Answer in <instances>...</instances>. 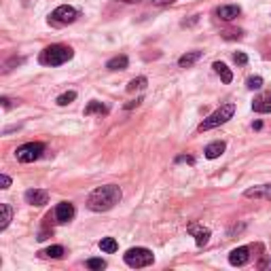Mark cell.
Masks as SVG:
<instances>
[{
  "mask_svg": "<svg viewBox=\"0 0 271 271\" xmlns=\"http://www.w3.org/2000/svg\"><path fill=\"white\" fill-rule=\"evenodd\" d=\"M47 202H49V193L43 189H30L26 191V203L30 205H45Z\"/></svg>",
  "mask_w": 271,
  "mask_h": 271,
  "instance_id": "9c48e42d",
  "label": "cell"
},
{
  "mask_svg": "<svg viewBox=\"0 0 271 271\" xmlns=\"http://www.w3.org/2000/svg\"><path fill=\"white\" fill-rule=\"evenodd\" d=\"M246 85H248V89H261V87H263V78L261 76H250L248 78V81H246Z\"/></svg>",
  "mask_w": 271,
  "mask_h": 271,
  "instance_id": "d4e9b609",
  "label": "cell"
},
{
  "mask_svg": "<svg viewBox=\"0 0 271 271\" xmlns=\"http://www.w3.org/2000/svg\"><path fill=\"white\" fill-rule=\"evenodd\" d=\"M108 113V108L102 104V102H89V104H87V108H85V115L89 117V115H106Z\"/></svg>",
  "mask_w": 271,
  "mask_h": 271,
  "instance_id": "ac0fdd59",
  "label": "cell"
},
{
  "mask_svg": "<svg viewBox=\"0 0 271 271\" xmlns=\"http://www.w3.org/2000/svg\"><path fill=\"white\" fill-rule=\"evenodd\" d=\"M202 55H203V51H189V53H185V55H182V58L178 60V66H180V68H191L195 62L202 60Z\"/></svg>",
  "mask_w": 271,
  "mask_h": 271,
  "instance_id": "2e32d148",
  "label": "cell"
},
{
  "mask_svg": "<svg viewBox=\"0 0 271 271\" xmlns=\"http://www.w3.org/2000/svg\"><path fill=\"white\" fill-rule=\"evenodd\" d=\"M212 68L216 70V74L222 78V83H227V85H229L231 81H233V74H231V70H229L222 62H214V64H212Z\"/></svg>",
  "mask_w": 271,
  "mask_h": 271,
  "instance_id": "e0dca14e",
  "label": "cell"
},
{
  "mask_svg": "<svg viewBox=\"0 0 271 271\" xmlns=\"http://www.w3.org/2000/svg\"><path fill=\"white\" fill-rule=\"evenodd\" d=\"M74 100H76V91H66V93H62L55 102H58L60 106H68V104H72Z\"/></svg>",
  "mask_w": 271,
  "mask_h": 271,
  "instance_id": "603a6c76",
  "label": "cell"
},
{
  "mask_svg": "<svg viewBox=\"0 0 271 271\" xmlns=\"http://www.w3.org/2000/svg\"><path fill=\"white\" fill-rule=\"evenodd\" d=\"M121 2H130V4H136V2H142V0H121Z\"/></svg>",
  "mask_w": 271,
  "mask_h": 271,
  "instance_id": "d6a6232c",
  "label": "cell"
},
{
  "mask_svg": "<svg viewBox=\"0 0 271 271\" xmlns=\"http://www.w3.org/2000/svg\"><path fill=\"white\" fill-rule=\"evenodd\" d=\"M252 110H254V113H261V115L271 113V91L257 95L254 102H252Z\"/></svg>",
  "mask_w": 271,
  "mask_h": 271,
  "instance_id": "30bf717a",
  "label": "cell"
},
{
  "mask_svg": "<svg viewBox=\"0 0 271 271\" xmlns=\"http://www.w3.org/2000/svg\"><path fill=\"white\" fill-rule=\"evenodd\" d=\"M269 265H271V261H269Z\"/></svg>",
  "mask_w": 271,
  "mask_h": 271,
  "instance_id": "836d02e7",
  "label": "cell"
},
{
  "mask_svg": "<svg viewBox=\"0 0 271 271\" xmlns=\"http://www.w3.org/2000/svg\"><path fill=\"white\" fill-rule=\"evenodd\" d=\"M78 17V11L74 6H68V4H62L58 6L51 15H49V23L53 28H64V26H70V23H74Z\"/></svg>",
  "mask_w": 271,
  "mask_h": 271,
  "instance_id": "5b68a950",
  "label": "cell"
},
{
  "mask_svg": "<svg viewBox=\"0 0 271 271\" xmlns=\"http://www.w3.org/2000/svg\"><path fill=\"white\" fill-rule=\"evenodd\" d=\"M225 38H229V41H235V38H242V30H225L220 32Z\"/></svg>",
  "mask_w": 271,
  "mask_h": 271,
  "instance_id": "484cf974",
  "label": "cell"
},
{
  "mask_svg": "<svg viewBox=\"0 0 271 271\" xmlns=\"http://www.w3.org/2000/svg\"><path fill=\"white\" fill-rule=\"evenodd\" d=\"M248 261H250V248L248 246H240V248L231 250V254H229V263L233 267H242Z\"/></svg>",
  "mask_w": 271,
  "mask_h": 271,
  "instance_id": "52a82bcc",
  "label": "cell"
},
{
  "mask_svg": "<svg viewBox=\"0 0 271 271\" xmlns=\"http://www.w3.org/2000/svg\"><path fill=\"white\" fill-rule=\"evenodd\" d=\"M43 153H45L43 142H28V144H23L15 150V157H17V161H21V163H32V161H36V159H41Z\"/></svg>",
  "mask_w": 271,
  "mask_h": 271,
  "instance_id": "8992f818",
  "label": "cell"
},
{
  "mask_svg": "<svg viewBox=\"0 0 271 271\" xmlns=\"http://www.w3.org/2000/svg\"><path fill=\"white\" fill-rule=\"evenodd\" d=\"M0 210H2V222H0V231H4L6 227H9V222L13 220V210L9 203H2L0 205Z\"/></svg>",
  "mask_w": 271,
  "mask_h": 271,
  "instance_id": "ffe728a7",
  "label": "cell"
},
{
  "mask_svg": "<svg viewBox=\"0 0 271 271\" xmlns=\"http://www.w3.org/2000/svg\"><path fill=\"white\" fill-rule=\"evenodd\" d=\"M153 2L161 6V4H172V2H176V0H153Z\"/></svg>",
  "mask_w": 271,
  "mask_h": 271,
  "instance_id": "1f68e13d",
  "label": "cell"
},
{
  "mask_svg": "<svg viewBox=\"0 0 271 271\" xmlns=\"http://www.w3.org/2000/svg\"><path fill=\"white\" fill-rule=\"evenodd\" d=\"M233 60H235V64H240V66H244V64H248V55H246V53H235V55H233Z\"/></svg>",
  "mask_w": 271,
  "mask_h": 271,
  "instance_id": "83f0119b",
  "label": "cell"
},
{
  "mask_svg": "<svg viewBox=\"0 0 271 271\" xmlns=\"http://www.w3.org/2000/svg\"><path fill=\"white\" fill-rule=\"evenodd\" d=\"M121 197H123V193L117 185L98 187L95 191H91L89 197H87V208L91 212H108L121 202Z\"/></svg>",
  "mask_w": 271,
  "mask_h": 271,
  "instance_id": "6da1fadb",
  "label": "cell"
},
{
  "mask_svg": "<svg viewBox=\"0 0 271 271\" xmlns=\"http://www.w3.org/2000/svg\"><path fill=\"white\" fill-rule=\"evenodd\" d=\"M85 265L89 267V269H100V271H102V269L106 267V261H104V259H89V261L85 263Z\"/></svg>",
  "mask_w": 271,
  "mask_h": 271,
  "instance_id": "cb8c5ba5",
  "label": "cell"
},
{
  "mask_svg": "<svg viewBox=\"0 0 271 271\" xmlns=\"http://www.w3.org/2000/svg\"><path fill=\"white\" fill-rule=\"evenodd\" d=\"M0 185H2V189H9L11 187V178L6 176V174H2V176H0Z\"/></svg>",
  "mask_w": 271,
  "mask_h": 271,
  "instance_id": "4dcf8cb0",
  "label": "cell"
},
{
  "mask_svg": "<svg viewBox=\"0 0 271 271\" xmlns=\"http://www.w3.org/2000/svg\"><path fill=\"white\" fill-rule=\"evenodd\" d=\"M127 66H130V60H127V55H117V58H113V60L106 62V68L110 70V72H117V70H125Z\"/></svg>",
  "mask_w": 271,
  "mask_h": 271,
  "instance_id": "9a60e30c",
  "label": "cell"
},
{
  "mask_svg": "<svg viewBox=\"0 0 271 271\" xmlns=\"http://www.w3.org/2000/svg\"><path fill=\"white\" fill-rule=\"evenodd\" d=\"M41 254H43V257H47V259H62L64 254H66V250H64L62 246H51V248L43 250Z\"/></svg>",
  "mask_w": 271,
  "mask_h": 271,
  "instance_id": "7402d4cb",
  "label": "cell"
},
{
  "mask_svg": "<svg viewBox=\"0 0 271 271\" xmlns=\"http://www.w3.org/2000/svg\"><path fill=\"white\" fill-rule=\"evenodd\" d=\"M176 163H189V165H193L195 159L191 157V155H180V157H176Z\"/></svg>",
  "mask_w": 271,
  "mask_h": 271,
  "instance_id": "f1b7e54d",
  "label": "cell"
},
{
  "mask_svg": "<svg viewBox=\"0 0 271 271\" xmlns=\"http://www.w3.org/2000/svg\"><path fill=\"white\" fill-rule=\"evenodd\" d=\"M142 104V98H138V100H132V102H127V104L123 106L125 110H132V108H136V106H140Z\"/></svg>",
  "mask_w": 271,
  "mask_h": 271,
  "instance_id": "f546056e",
  "label": "cell"
},
{
  "mask_svg": "<svg viewBox=\"0 0 271 271\" xmlns=\"http://www.w3.org/2000/svg\"><path fill=\"white\" fill-rule=\"evenodd\" d=\"M244 195L248 197V199H267V202H271V185L250 187V189H246Z\"/></svg>",
  "mask_w": 271,
  "mask_h": 271,
  "instance_id": "8fae6325",
  "label": "cell"
},
{
  "mask_svg": "<svg viewBox=\"0 0 271 271\" xmlns=\"http://www.w3.org/2000/svg\"><path fill=\"white\" fill-rule=\"evenodd\" d=\"M189 231L195 235V244H197V248H203V246L208 244V240H210V229H197V225H191Z\"/></svg>",
  "mask_w": 271,
  "mask_h": 271,
  "instance_id": "5bb4252c",
  "label": "cell"
},
{
  "mask_svg": "<svg viewBox=\"0 0 271 271\" xmlns=\"http://www.w3.org/2000/svg\"><path fill=\"white\" fill-rule=\"evenodd\" d=\"M100 248H102V252H108V254H113V252H117V250H119V244H117V240H115V237H102V242H100Z\"/></svg>",
  "mask_w": 271,
  "mask_h": 271,
  "instance_id": "d6986e66",
  "label": "cell"
},
{
  "mask_svg": "<svg viewBox=\"0 0 271 271\" xmlns=\"http://www.w3.org/2000/svg\"><path fill=\"white\" fill-rule=\"evenodd\" d=\"M123 261L127 263V267L132 269H142V267H148L153 265V252H150L148 248H130L125 254H123Z\"/></svg>",
  "mask_w": 271,
  "mask_h": 271,
  "instance_id": "277c9868",
  "label": "cell"
},
{
  "mask_svg": "<svg viewBox=\"0 0 271 271\" xmlns=\"http://www.w3.org/2000/svg\"><path fill=\"white\" fill-rule=\"evenodd\" d=\"M242 9L237 4H225V6H218L216 9V15L222 19V21H233L235 17H240Z\"/></svg>",
  "mask_w": 271,
  "mask_h": 271,
  "instance_id": "7c38bea8",
  "label": "cell"
},
{
  "mask_svg": "<svg viewBox=\"0 0 271 271\" xmlns=\"http://www.w3.org/2000/svg\"><path fill=\"white\" fill-rule=\"evenodd\" d=\"M225 148H227L225 142H222V140H216V142H212V144L205 146L203 155H205V159H218L222 153H225Z\"/></svg>",
  "mask_w": 271,
  "mask_h": 271,
  "instance_id": "4fadbf2b",
  "label": "cell"
},
{
  "mask_svg": "<svg viewBox=\"0 0 271 271\" xmlns=\"http://www.w3.org/2000/svg\"><path fill=\"white\" fill-rule=\"evenodd\" d=\"M146 83H148V78H146V76L132 78L130 85H127V91H130V93H134V91H140V89H144V87H146Z\"/></svg>",
  "mask_w": 271,
  "mask_h": 271,
  "instance_id": "44dd1931",
  "label": "cell"
},
{
  "mask_svg": "<svg viewBox=\"0 0 271 271\" xmlns=\"http://www.w3.org/2000/svg\"><path fill=\"white\" fill-rule=\"evenodd\" d=\"M233 113H235V104H222L220 108H216L214 113L210 115V117H205L202 123H199V127L197 130L199 132H210V130H214V127H220V125H225L229 119H233Z\"/></svg>",
  "mask_w": 271,
  "mask_h": 271,
  "instance_id": "3957f363",
  "label": "cell"
},
{
  "mask_svg": "<svg viewBox=\"0 0 271 271\" xmlns=\"http://www.w3.org/2000/svg\"><path fill=\"white\" fill-rule=\"evenodd\" d=\"M0 102H2V108H4V110H9V108H13V106H19V100H9V98H2Z\"/></svg>",
  "mask_w": 271,
  "mask_h": 271,
  "instance_id": "4316f807",
  "label": "cell"
},
{
  "mask_svg": "<svg viewBox=\"0 0 271 271\" xmlns=\"http://www.w3.org/2000/svg\"><path fill=\"white\" fill-rule=\"evenodd\" d=\"M72 55H74V51L66 45H51L41 53L38 62H41L43 66H62V64L72 60Z\"/></svg>",
  "mask_w": 271,
  "mask_h": 271,
  "instance_id": "7a4b0ae2",
  "label": "cell"
},
{
  "mask_svg": "<svg viewBox=\"0 0 271 271\" xmlns=\"http://www.w3.org/2000/svg\"><path fill=\"white\" fill-rule=\"evenodd\" d=\"M74 218V205L70 203V202H62L58 203V208H55V220L58 222H70Z\"/></svg>",
  "mask_w": 271,
  "mask_h": 271,
  "instance_id": "ba28073f",
  "label": "cell"
}]
</instances>
